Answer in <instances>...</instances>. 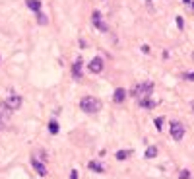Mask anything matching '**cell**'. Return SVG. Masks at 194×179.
<instances>
[{"mask_svg": "<svg viewBox=\"0 0 194 179\" xmlns=\"http://www.w3.org/2000/svg\"><path fill=\"white\" fill-rule=\"evenodd\" d=\"M152 92H153V82H140V84H136L134 88H132V96L138 99H146V97H149L152 96Z\"/></svg>", "mask_w": 194, "mask_h": 179, "instance_id": "obj_1", "label": "cell"}, {"mask_svg": "<svg viewBox=\"0 0 194 179\" xmlns=\"http://www.w3.org/2000/svg\"><path fill=\"white\" fill-rule=\"evenodd\" d=\"M80 109L84 113H97L99 109H101V101L95 99V97H91V96H85L80 101Z\"/></svg>", "mask_w": 194, "mask_h": 179, "instance_id": "obj_2", "label": "cell"}, {"mask_svg": "<svg viewBox=\"0 0 194 179\" xmlns=\"http://www.w3.org/2000/svg\"><path fill=\"white\" fill-rule=\"evenodd\" d=\"M171 136L175 140H183V136H184V127L179 121H171Z\"/></svg>", "mask_w": 194, "mask_h": 179, "instance_id": "obj_3", "label": "cell"}, {"mask_svg": "<svg viewBox=\"0 0 194 179\" xmlns=\"http://www.w3.org/2000/svg\"><path fill=\"white\" fill-rule=\"evenodd\" d=\"M91 21H93V25H95V27H97V29H99V31H109V25H107V24H105V21H103V18H101V14H99L97 10H95V12H93V14H91Z\"/></svg>", "mask_w": 194, "mask_h": 179, "instance_id": "obj_4", "label": "cell"}, {"mask_svg": "<svg viewBox=\"0 0 194 179\" xmlns=\"http://www.w3.org/2000/svg\"><path fill=\"white\" fill-rule=\"evenodd\" d=\"M4 105L8 107L10 111H18L21 107V97L19 96H8V97H6V101H4Z\"/></svg>", "mask_w": 194, "mask_h": 179, "instance_id": "obj_5", "label": "cell"}, {"mask_svg": "<svg viewBox=\"0 0 194 179\" xmlns=\"http://www.w3.org/2000/svg\"><path fill=\"white\" fill-rule=\"evenodd\" d=\"M31 166H33V169L37 171V173H39L41 177H45V175H47V168H45V163H43V160L31 158Z\"/></svg>", "mask_w": 194, "mask_h": 179, "instance_id": "obj_6", "label": "cell"}, {"mask_svg": "<svg viewBox=\"0 0 194 179\" xmlns=\"http://www.w3.org/2000/svg\"><path fill=\"white\" fill-rule=\"evenodd\" d=\"M89 70H91L93 74H99V72L103 70V60L99 59V56H95V59H91V60H89Z\"/></svg>", "mask_w": 194, "mask_h": 179, "instance_id": "obj_7", "label": "cell"}, {"mask_svg": "<svg viewBox=\"0 0 194 179\" xmlns=\"http://www.w3.org/2000/svg\"><path fill=\"white\" fill-rule=\"evenodd\" d=\"M124 99H126V90H124V88H119L117 92H114V101H117V103H123Z\"/></svg>", "mask_w": 194, "mask_h": 179, "instance_id": "obj_8", "label": "cell"}, {"mask_svg": "<svg viewBox=\"0 0 194 179\" xmlns=\"http://www.w3.org/2000/svg\"><path fill=\"white\" fill-rule=\"evenodd\" d=\"M72 74H74V78H82V59L74 62V66H72Z\"/></svg>", "mask_w": 194, "mask_h": 179, "instance_id": "obj_9", "label": "cell"}, {"mask_svg": "<svg viewBox=\"0 0 194 179\" xmlns=\"http://www.w3.org/2000/svg\"><path fill=\"white\" fill-rule=\"evenodd\" d=\"M25 4H27V8H29V10L41 12V2H39V0H25Z\"/></svg>", "mask_w": 194, "mask_h": 179, "instance_id": "obj_10", "label": "cell"}, {"mask_svg": "<svg viewBox=\"0 0 194 179\" xmlns=\"http://www.w3.org/2000/svg\"><path fill=\"white\" fill-rule=\"evenodd\" d=\"M140 105L142 107H146V109H153V107L157 105L153 99H149V97H146V99H140Z\"/></svg>", "mask_w": 194, "mask_h": 179, "instance_id": "obj_11", "label": "cell"}, {"mask_svg": "<svg viewBox=\"0 0 194 179\" xmlns=\"http://www.w3.org/2000/svg\"><path fill=\"white\" fill-rule=\"evenodd\" d=\"M130 150H119V152H117V160H120V162H124L126 158H130Z\"/></svg>", "mask_w": 194, "mask_h": 179, "instance_id": "obj_12", "label": "cell"}, {"mask_svg": "<svg viewBox=\"0 0 194 179\" xmlns=\"http://www.w3.org/2000/svg\"><path fill=\"white\" fill-rule=\"evenodd\" d=\"M89 169L91 171H97V173H103V166L99 162H89Z\"/></svg>", "mask_w": 194, "mask_h": 179, "instance_id": "obj_13", "label": "cell"}, {"mask_svg": "<svg viewBox=\"0 0 194 179\" xmlns=\"http://www.w3.org/2000/svg\"><path fill=\"white\" fill-rule=\"evenodd\" d=\"M155 156H157V148H155V146H149V148L146 150V158L152 160V158H155Z\"/></svg>", "mask_w": 194, "mask_h": 179, "instance_id": "obj_14", "label": "cell"}, {"mask_svg": "<svg viewBox=\"0 0 194 179\" xmlns=\"http://www.w3.org/2000/svg\"><path fill=\"white\" fill-rule=\"evenodd\" d=\"M49 131H51V134H56L58 132V123H56V121H51V123H49Z\"/></svg>", "mask_w": 194, "mask_h": 179, "instance_id": "obj_15", "label": "cell"}, {"mask_svg": "<svg viewBox=\"0 0 194 179\" xmlns=\"http://www.w3.org/2000/svg\"><path fill=\"white\" fill-rule=\"evenodd\" d=\"M8 113H10V109H8V107H6L4 103H0V119H2V117H6Z\"/></svg>", "mask_w": 194, "mask_h": 179, "instance_id": "obj_16", "label": "cell"}, {"mask_svg": "<svg viewBox=\"0 0 194 179\" xmlns=\"http://www.w3.org/2000/svg\"><path fill=\"white\" fill-rule=\"evenodd\" d=\"M37 21H39V24H41V25H45V24H47V21H49V20H47V16H45V14H41V12H37Z\"/></svg>", "mask_w": 194, "mask_h": 179, "instance_id": "obj_17", "label": "cell"}, {"mask_svg": "<svg viewBox=\"0 0 194 179\" xmlns=\"http://www.w3.org/2000/svg\"><path fill=\"white\" fill-rule=\"evenodd\" d=\"M179 177H181V179H190V171H188V169H183Z\"/></svg>", "mask_w": 194, "mask_h": 179, "instance_id": "obj_18", "label": "cell"}, {"mask_svg": "<svg viewBox=\"0 0 194 179\" xmlns=\"http://www.w3.org/2000/svg\"><path fill=\"white\" fill-rule=\"evenodd\" d=\"M153 123H155V127H157V131H161V127H163V119H161V117H157Z\"/></svg>", "mask_w": 194, "mask_h": 179, "instance_id": "obj_19", "label": "cell"}, {"mask_svg": "<svg viewBox=\"0 0 194 179\" xmlns=\"http://www.w3.org/2000/svg\"><path fill=\"white\" fill-rule=\"evenodd\" d=\"M177 25H179V29H183V27H184V21H183V18H181V16L177 18Z\"/></svg>", "mask_w": 194, "mask_h": 179, "instance_id": "obj_20", "label": "cell"}, {"mask_svg": "<svg viewBox=\"0 0 194 179\" xmlns=\"http://www.w3.org/2000/svg\"><path fill=\"white\" fill-rule=\"evenodd\" d=\"M184 78H186V80H190V82H194V72H188V74H184Z\"/></svg>", "mask_w": 194, "mask_h": 179, "instance_id": "obj_21", "label": "cell"}, {"mask_svg": "<svg viewBox=\"0 0 194 179\" xmlns=\"http://www.w3.org/2000/svg\"><path fill=\"white\" fill-rule=\"evenodd\" d=\"M70 179H78V171H76V169H72V173H70Z\"/></svg>", "mask_w": 194, "mask_h": 179, "instance_id": "obj_22", "label": "cell"}, {"mask_svg": "<svg viewBox=\"0 0 194 179\" xmlns=\"http://www.w3.org/2000/svg\"><path fill=\"white\" fill-rule=\"evenodd\" d=\"M142 53H146V55H148V53H149V47H148V45H144V47H142Z\"/></svg>", "mask_w": 194, "mask_h": 179, "instance_id": "obj_23", "label": "cell"}, {"mask_svg": "<svg viewBox=\"0 0 194 179\" xmlns=\"http://www.w3.org/2000/svg\"><path fill=\"white\" fill-rule=\"evenodd\" d=\"M0 131H2V119H0Z\"/></svg>", "mask_w": 194, "mask_h": 179, "instance_id": "obj_24", "label": "cell"}, {"mask_svg": "<svg viewBox=\"0 0 194 179\" xmlns=\"http://www.w3.org/2000/svg\"><path fill=\"white\" fill-rule=\"evenodd\" d=\"M190 107H192V111H194V101H192V103H190Z\"/></svg>", "mask_w": 194, "mask_h": 179, "instance_id": "obj_25", "label": "cell"}, {"mask_svg": "<svg viewBox=\"0 0 194 179\" xmlns=\"http://www.w3.org/2000/svg\"><path fill=\"white\" fill-rule=\"evenodd\" d=\"M183 2H186V4H188V2H190V0H183Z\"/></svg>", "mask_w": 194, "mask_h": 179, "instance_id": "obj_26", "label": "cell"}, {"mask_svg": "<svg viewBox=\"0 0 194 179\" xmlns=\"http://www.w3.org/2000/svg\"><path fill=\"white\" fill-rule=\"evenodd\" d=\"M192 10H194V2H192Z\"/></svg>", "mask_w": 194, "mask_h": 179, "instance_id": "obj_27", "label": "cell"}]
</instances>
